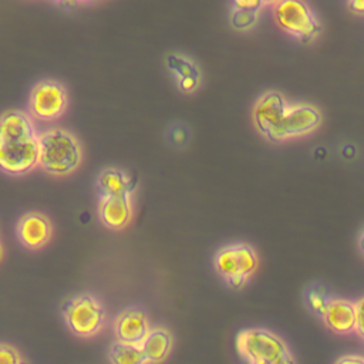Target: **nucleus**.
<instances>
[{
  "label": "nucleus",
  "instance_id": "nucleus-13",
  "mask_svg": "<svg viewBox=\"0 0 364 364\" xmlns=\"http://www.w3.org/2000/svg\"><path fill=\"white\" fill-rule=\"evenodd\" d=\"M321 318L330 330L336 333H350L355 328L354 303L341 299H331Z\"/></svg>",
  "mask_w": 364,
  "mask_h": 364
},
{
  "label": "nucleus",
  "instance_id": "nucleus-19",
  "mask_svg": "<svg viewBox=\"0 0 364 364\" xmlns=\"http://www.w3.org/2000/svg\"><path fill=\"white\" fill-rule=\"evenodd\" d=\"M257 20V13L252 10H243V9H233V13L230 16V23L237 30H249L255 26Z\"/></svg>",
  "mask_w": 364,
  "mask_h": 364
},
{
  "label": "nucleus",
  "instance_id": "nucleus-12",
  "mask_svg": "<svg viewBox=\"0 0 364 364\" xmlns=\"http://www.w3.org/2000/svg\"><path fill=\"white\" fill-rule=\"evenodd\" d=\"M18 236L21 242L31 249L46 245L51 235V225L48 219L37 212L24 215L18 222Z\"/></svg>",
  "mask_w": 364,
  "mask_h": 364
},
{
  "label": "nucleus",
  "instance_id": "nucleus-7",
  "mask_svg": "<svg viewBox=\"0 0 364 364\" xmlns=\"http://www.w3.org/2000/svg\"><path fill=\"white\" fill-rule=\"evenodd\" d=\"M68 105L65 88L54 81L44 80L34 85L30 94V112L41 121H53L64 114Z\"/></svg>",
  "mask_w": 364,
  "mask_h": 364
},
{
  "label": "nucleus",
  "instance_id": "nucleus-3",
  "mask_svg": "<svg viewBox=\"0 0 364 364\" xmlns=\"http://www.w3.org/2000/svg\"><path fill=\"white\" fill-rule=\"evenodd\" d=\"M236 347L247 364H294L283 340L264 328L239 331Z\"/></svg>",
  "mask_w": 364,
  "mask_h": 364
},
{
  "label": "nucleus",
  "instance_id": "nucleus-8",
  "mask_svg": "<svg viewBox=\"0 0 364 364\" xmlns=\"http://www.w3.org/2000/svg\"><path fill=\"white\" fill-rule=\"evenodd\" d=\"M320 122V114L310 105H287L286 114L280 125L267 136L270 141L279 142L289 136L303 135L313 131Z\"/></svg>",
  "mask_w": 364,
  "mask_h": 364
},
{
  "label": "nucleus",
  "instance_id": "nucleus-24",
  "mask_svg": "<svg viewBox=\"0 0 364 364\" xmlns=\"http://www.w3.org/2000/svg\"><path fill=\"white\" fill-rule=\"evenodd\" d=\"M186 138H188V134H186V131L183 129V128H181V127H176V128H173V132H172V141L175 142V144H183L185 141H186Z\"/></svg>",
  "mask_w": 364,
  "mask_h": 364
},
{
  "label": "nucleus",
  "instance_id": "nucleus-11",
  "mask_svg": "<svg viewBox=\"0 0 364 364\" xmlns=\"http://www.w3.org/2000/svg\"><path fill=\"white\" fill-rule=\"evenodd\" d=\"M98 213L104 225L108 228L119 229L128 225L132 216V206L129 193L101 196Z\"/></svg>",
  "mask_w": 364,
  "mask_h": 364
},
{
  "label": "nucleus",
  "instance_id": "nucleus-25",
  "mask_svg": "<svg viewBox=\"0 0 364 364\" xmlns=\"http://www.w3.org/2000/svg\"><path fill=\"white\" fill-rule=\"evenodd\" d=\"M336 364H364V358L357 355H346L341 357Z\"/></svg>",
  "mask_w": 364,
  "mask_h": 364
},
{
  "label": "nucleus",
  "instance_id": "nucleus-9",
  "mask_svg": "<svg viewBox=\"0 0 364 364\" xmlns=\"http://www.w3.org/2000/svg\"><path fill=\"white\" fill-rule=\"evenodd\" d=\"M287 109L284 98L279 92L264 94L255 107L253 117L256 127L262 134L269 136L282 122Z\"/></svg>",
  "mask_w": 364,
  "mask_h": 364
},
{
  "label": "nucleus",
  "instance_id": "nucleus-28",
  "mask_svg": "<svg viewBox=\"0 0 364 364\" xmlns=\"http://www.w3.org/2000/svg\"><path fill=\"white\" fill-rule=\"evenodd\" d=\"M262 1H263V4H273V3H277L280 0H262Z\"/></svg>",
  "mask_w": 364,
  "mask_h": 364
},
{
  "label": "nucleus",
  "instance_id": "nucleus-15",
  "mask_svg": "<svg viewBox=\"0 0 364 364\" xmlns=\"http://www.w3.org/2000/svg\"><path fill=\"white\" fill-rule=\"evenodd\" d=\"M97 188L100 196H111V195H122L131 193L134 188V182L119 169H105L100 173L97 179Z\"/></svg>",
  "mask_w": 364,
  "mask_h": 364
},
{
  "label": "nucleus",
  "instance_id": "nucleus-21",
  "mask_svg": "<svg viewBox=\"0 0 364 364\" xmlns=\"http://www.w3.org/2000/svg\"><path fill=\"white\" fill-rule=\"evenodd\" d=\"M354 311H355V331L364 337V297L354 301Z\"/></svg>",
  "mask_w": 364,
  "mask_h": 364
},
{
  "label": "nucleus",
  "instance_id": "nucleus-23",
  "mask_svg": "<svg viewBox=\"0 0 364 364\" xmlns=\"http://www.w3.org/2000/svg\"><path fill=\"white\" fill-rule=\"evenodd\" d=\"M199 84V80L198 78H192V77H186V78H182L179 80V87L183 90V91H191V90H195Z\"/></svg>",
  "mask_w": 364,
  "mask_h": 364
},
{
  "label": "nucleus",
  "instance_id": "nucleus-6",
  "mask_svg": "<svg viewBox=\"0 0 364 364\" xmlns=\"http://www.w3.org/2000/svg\"><path fill=\"white\" fill-rule=\"evenodd\" d=\"M276 21L301 41H310L320 31L313 11L303 0H280L276 7Z\"/></svg>",
  "mask_w": 364,
  "mask_h": 364
},
{
  "label": "nucleus",
  "instance_id": "nucleus-20",
  "mask_svg": "<svg viewBox=\"0 0 364 364\" xmlns=\"http://www.w3.org/2000/svg\"><path fill=\"white\" fill-rule=\"evenodd\" d=\"M0 364H21V358L16 348L0 344Z\"/></svg>",
  "mask_w": 364,
  "mask_h": 364
},
{
  "label": "nucleus",
  "instance_id": "nucleus-26",
  "mask_svg": "<svg viewBox=\"0 0 364 364\" xmlns=\"http://www.w3.org/2000/svg\"><path fill=\"white\" fill-rule=\"evenodd\" d=\"M350 9L355 13H364V0H350Z\"/></svg>",
  "mask_w": 364,
  "mask_h": 364
},
{
  "label": "nucleus",
  "instance_id": "nucleus-27",
  "mask_svg": "<svg viewBox=\"0 0 364 364\" xmlns=\"http://www.w3.org/2000/svg\"><path fill=\"white\" fill-rule=\"evenodd\" d=\"M360 247H361V250L364 252V230H363V233H361V236H360Z\"/></svg>",
  "mask_w": 364,
  "mask_h": 364
},
{
  "label": "nucleus",
  "instance_id": "nucleus-31",
  "mask_svg": "<svg viewBox=\"0 0 364 364\" xmlns=\"http://www.w3.org/2000/svg\"><path fill=\"white\" fill-rule=\"evenodd\" d=\"M0 256H1V249H0Z\"/></svg>",
  "mask_w": 364,
  "mask_h": 364
},
{
  "label": "nucleus",
  "instance_id": "nucleus-22",
  "mask_svg": "<svg viewBox=\"0 0 364 364\" xmlns=\"http://www.w3.org/2000/svg\"><path fill=\"white\" fill-rule=\"evenodd\" d=\"M233 1V9H243V10H252L257 11L262 6V0H232Z\"/></svg>",
  "mask_w": 364,
  "mask_h": 364
},
{
  "label": "nucleus",
  "instance_id": "nucleus-30",
  "mask_svg": "<svg viewBox=\"0 0 364 364\" xmlns=\"http://www.w3.org/2000/svg\"><path fill=\"white\" fill-rule=\"evenodd\" d=\"M77 1V0H75ZM81 1H97V0H81Z\"/></svg>",
  "mask_w": 364,
  "mask_h": 364
},
{
  "label": "nucleus",
  "instance_id": "nucleus-16",
  "mask_svg": "<svg viewBox=\"0 0 364 364\" xmlns=\"http://www.w3.org/2000/svg\"><path fill=\"white\" fill-rule=\"evenodd\" d=\"M109 360L112 364H146L148 360L141 344H131L117 341L109 350Z\"/></svg>",
  "mask_w": 364,
  "mask_h": 364
},
{
  "label": "nucleus",
  "instance_id": "nucleus-18",
  "mask_svg": "<svg viewBox=\"0 0 364 364\" xmlns=\"http://www.w3.org/2000/svg\"><path fill=\"white\" fill-rule=\"evenodd\" d=\"M166 64L171 68V71H173L179 80L186 78V77H192V78H198L199 80V71L198 68L186 58L181 57V55H175L171 54L166 58Z\"/></svg>",
  "mask_w": 364,
  "mask_h": 364
},
{
  "label": "nucleus",
  "instance_id": "nucleus-10",
  "mask_svg": "<svg viewBox=\"0 0 364 364\" xmlns=\"http://www.w3.org/2000/svg\"><path fill=\"white\" fill-rule=\"evenodd\" d=\"M115 336L118 341L141 344L149 331L146 314L139 309H127L115 320Z\"/></svg>",
  "mask_w": 364,
  "mask_h": 364
},
{
  "label": "nucleus",
  "instance_id": "nucleus-17",
  "mask_svg": "<svg viewBox=\"0 0 364 364\" xmlns=\"http://www.w3.org/2000/svg\"><path fill=\"white\" fill-rule=\"evenodd\" d=\"M306 300L309 307L320 317H323V314L327 310V306L330 303V297L327 294V290L323 286H311L306 294Z\"/></svg>",
  "mask_w": 364,
  "mask_h": 364
},
{
  "label": "nucleus",
  "instance_id": "nucleus-5",
  "mask_svg": "<svg viewBox=\"0 0 364 364\" xmlns=\"http://www.w3.org/2000/svg\"><path fill=\"white\" fill-rule=\"evenodd\" d=\"M64 317L68 327L75 334L90 337L98 333L104 326L105 313L92 296L80 294L65 303Z\"/></svg>",
  "mask_w": 364,
  "mask_h": 364
},
{
  "label": "nucleus",
  "instance_id": "nucleus-1",
  "mask_svg": "<svg viewBox=\"0 0 364 364\" xmlns=\"http://www.w3.org/2000/svg\"><path fill=\"white\" fill-rule=\"evenodd\" d=\"M38 164V134L27 112L9 109L0 115V169L21 175Z\"/></svg>",
  "mask_w": 364,
  "mask_h": 364
},
{
  "label": "nucleus",
  "instance_id": "nucleus-29",
  "mask_svg": "<svg viewBox=\"0 0 364 364\" xmlns=\"http://www.w3.org/2000/svg\"><path fill=\"white\" fill-rule=\"evenodd\" d=\"M58 1H65V3H71V1H75V0H58Z\"/></svg>",
  "mask_w": 364,
  "mask_h": 364
},
{
  "label": "nucleus",
  "instance_id": "nucleus-4",
  "mask_svg": "<svg viewBox=\"0 0 364 364\" xmlns=\"http://www.w3.org/2000/svg\"><path fill=\"white\" fill-rule=\"evenodd\" d=\"M218 273L233 289H240L257 267V257L247 245H232L218 252L215 257Z\"/></svg>",
  "mask_w": 364,
  "mask_h": 364
},
{
  "label": "nucleus",
  "instance_id": "nucleus-14",
  "mask_svg": "<svg viewBox=\"0 0 364 364\" xmlns=\"http://www.w3.org/2000/svg\"><path fill=\"white\" fill-rule=\"evenodd\" d=\"M141 347L145 353L148 363H159L162 361L172 347V337L168 330L156 327L149 328L148 334L141 343Z\"/></svg>",
  "mask_w": 364,
  "mask_h": 364
},
{
  "label": "nucleus",
  "instance_id": "nucleus-2",
  "mask_svg": "<svg viewBox=\"0 0 364 364\" xmlns=\"http://www.w3.org/2000/svg\"><path fill=\"white\" fill-rule=\"evenodd\" d=\"M82 159V149L77 138L63 129L50 128L38 134V166L46 172L64 176L74 172Z\"/></svg>",
  "mask_w": 364,
  "mask_h": 364
}]
</instances>
